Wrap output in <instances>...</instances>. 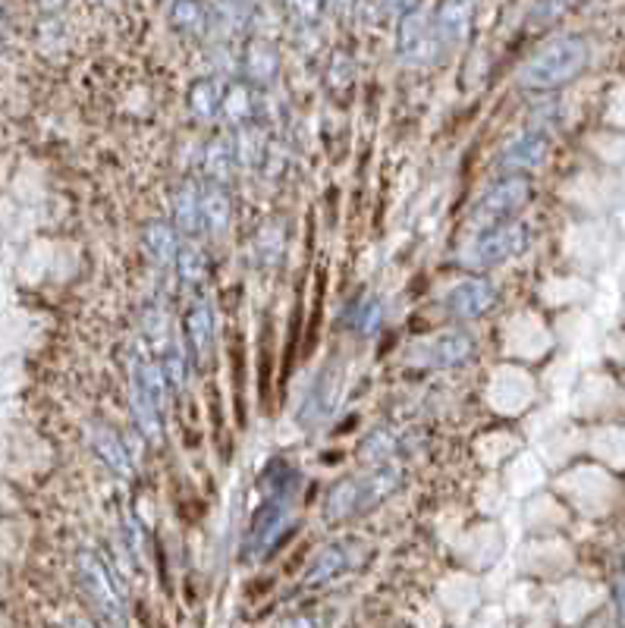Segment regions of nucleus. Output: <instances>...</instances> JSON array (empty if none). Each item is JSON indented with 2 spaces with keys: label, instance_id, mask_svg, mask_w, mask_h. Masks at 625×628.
<instances>
[{
  "label": "nucleus",
  "instance_id": "f257e3e1",
  "mask_svg": "<svg viewBox=\"0 0 625 628\" xmlns=\"http://www.w3.org/2000/svg\"><path fill=\"white\" fill-rule=\"evenodd\" d=\"M585 63V48L582 41H557L550 44L544 54H537L535 61L525 66V82L547 89V86H560L569 76H575Z\"/></svg>",
  "mask_w": 625,
  "mask_h": 628
},
{
  "label": "nucleus",
  "instance_id": "f03ea898",
  "mask_svg": "<svg viewBox=\"0 0 625 628\" xmlns=\"http://www.w3.org/2000/svg\"><path fill=\"white\" fill-rule=\"evenodd\" d=\"M522 240H525V236H522L519 227H503V230H497L494 236L481 240V245H477V261H481V265L503 261L515 248H522Z\"/></svg>",
  "mask_w": 625,
  "mask_h": 628
},
{
  "label": "nucleus",
  "instance_id": "7ed1b4c3",
  "mask_svg": "<svg viewBox=\"0 0 625 628\" xmlns=\"http://www.w3.org/2000/svg\"><path fill=\"white\" fill-rule=\"evenodd\" d=\"M449 305H452V311L459 318H469V315H477V311H484L490 305V290L484 283H465V286L456 290V296H452Z\"/></svg>",
  "mask_w": 625,
  "mask_h": 628
},
{
  "label": "nucleus",
  "instance_id": "20e7f679",
  "mask_svg": "<svg viewBox=\"0 0 625 628\" xmlns=\"http://www.w3.org/2000/svg\"><path fill=\"white\" fill-rule=\"evenodd\" d=\"M522 195H525V182H507V185H500L497 192H490L484 210L494 214V217H500V214H507V210L519 208V205H522Z\"/></svg>",
  "mask_w": 625,
  "mask_h": 628
},
{
  "label": "nucleus",
  "instance_id": "39448f33",
  "mask_svg": "<svg viewBox=\"0 0 625 628\" xmlns=\"http://www.w3.org/2000/svg\"><path fill=\"white\" fill-rule=\"evenodd\" d=\"M540 154H544V142H540V139H528V142H522V151H515L509 161L519 164V167H525V164H537Z\"/></svg>",
  "mask_w": 625,
  "mask_h": 628
}]
</instances>
